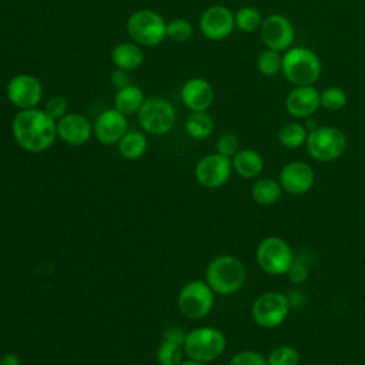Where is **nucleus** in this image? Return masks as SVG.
Here are the masks:
<instances>
[{"label":"nucleus","instance_id":"7ed1b4c3","mask_svg":"<svg viewBox=\"0 0 365 365\" xmlns=\"http://www.w3.org/2000/svg\"><path fill=\"white\" fill-rule=\"evenodd\" d=\"M285 78L295 86H312L321 76L319 57L307 47H291L282 56Z\"/></svg>","mask_w":365,"mask_h":365},{"label":"nucleus","instance_id":"412c9836","mask_svg":"<svg viewBox=\"0 0 365 365\" xmlns=\"http://www.w3.org/2000/svg\"><path fill=\"white\" fill-rule=\"evenodd\" d=\"M262 167H264L262 157L259 155L258 151L251 148L237 151L232 160V168L242 178L257 177L262 171Z\"/></svg>","mask_w":365,"mask_h":365},{"label":"nucleus","instance_id":"9d476101","mask_svg":"<svg viewBox=\"0 0 365 365\" xmlns=\"http://www.w3.org/2000/svg\"><path fill=\"white\" fill-rule=\"evenodd\" d=\"M289 311V301L281 292H265L252 304V318L262 328H275L284 322Z\"/></svg>","mask_w":365,"mask_h":365},{"label":"nucleus","instance_id":"1a4fd4ad","mask_svg":"<svg viewBox=\"0 0 365 365\" xmlns=\"http://www.w3.org/2000/svg\"><path fill=\"white\" fill-rule=\"evenodd\" d=\"M214 291L204 281H191L178 294V308L191 319L204 318L212 308Z\"/></svg>","mask_w":365,"mask_h":365},{"label":"nucleus","instance_id":"9b49d317","mask_svg":"<svg viewBox=\"0 0 365 365\" xmlns=\"http://www.w3.org/2000/svg\"><path fill=\"white\" fill-rule=\"evenodd\" d=\"M6 94L14 107L27 110L38 106L43 97V87L37 77L31 74H17L9 80Z\"/></svg>","mask_w":365,"mask_h":365},{"label":"nucleus","instance_id":"39448f33","mask_svg":"<svg viewBox=\"0 0 365 365\" xmlns=\"http://www.w3.org/2000/svg\"><path fill=\"white\" fill-rule=\"evenodd\" d=\"M184 348L190 359L198 362H211L225 349V336L221 331L210 327L192 329L185 335Z\"/></svg>","mask_w":365,"mask_h":365},{"label":"nucleus","instance_id":"aec40b11","mask_svg":"<svg viewBox=\"0 0 365 365\" xmlns=\"http://www.w3.org/2000/svg\"><path fill=\"white\" fill-rule=\"evenodd\" d=\"M111 61L117 68L131 71V70H137L143 64L144 54L140 46L135 44L134 41H124L113 47Z\"/></svg>","mask_w":365,"mask_h":365},{"label":"nucleus","instance_id":"7c9ffc66","mask_svg":"<svg viewBox=\"0 0 365 365\" xmlns=\"http://www.w3.org/2000/svg\"><path fill=\"white\" fill-rule=\"evenodd\" d=\"M319 97H321V106H324L325 108H328L331 111L341 110L342 107H345L346 100H348L346 93L341 87H336V86L327 87L325 90L321 91Z\"/></svg>","mask_w":365,"mask_h":365},{"label":"nucleus","instance_id":"423d86ee","mask_svg":"<svg viewBox=\"0 0 365 365\" xmlns=\"http://www.w3.org/2000/svg\"><path fill=\"white\" fill-rule=\"evenodd\" d=\"M305 144L312 158L327 163L342 155L346 148V137L336 127H315L308 133Z\"/></svg>","mask_w":365,"mask_h":365},{"label":"nucleus","instance_id":"72a5a7b5","mask_svg":"<svg viewBox=\"0 0 365 365\" xmlns=\"http://www.w3.org/2000/svg\"><path fill=\"white\" fill-rule=\"evenodd\" d=\"M44 111L54 120H60L63 115H66L67 113V101L64 97L61 96H54L51 97L46 106H44Z\"/></svg>","mask_w":365,"mask_h":365},{"label":"nucleus","instance_id":"a878e982","mask_svg":"<svg viewBox=\"0 0 365 365\" xmlns=\"http://www.w3.org/2000/svg\"><path fill=\"white\" fill-rule=\"evenodd\" d=\"M307 128L298 123H287L278 131V140L284 147L297 148L307 141Z\"/></svg>","mask_w":365,"mask_h":365},{"label":"nucleus","instance_id":"58836bf2","mask_svg":"<svg viewBox=\"0 0 365 365\" xmlns=\"http://www.w3.org/2000/svg\"><path fill=\"white\" fill-rule=\"evenodd\" d=\"M180 365H204V364L198 362V361H194V359H190V361H185V362L180 364Z\"/></svg>","mask_w":365,"mask_h":365},{"label":"nucleus","instance_id":"4be33fe9","mask_svg":"<svg viewBox=\"0 0 365 365\" xmlns=\"http://www.w3.org/2000/svg\"><path fill=\"white\" fill-rule=\"evenodd\" d=\"M144 100L141 88L134 84H128L127 87L117 90L114 96V108L125 115L134 114L140 110Z\"/></svg>","mask_w":365,"mask_h":365},{"label":"nucleus","instance_id":"c756f323","mask_svg":"<svg viewBox=\"0 0 365 365\" xmlns=\"http://www.w3.org/2000/svg\"><path fill=\"white\" fill-rule=\"evenodd\" d=\"M268 365H298L299 354L294 346L279 345L269 352Z\"/></svg>","mask_w":365,"mask_h":365},{"label":"nucleus","instance_id":"2f4dec72","mask_svg":"<svg viewBox=\"0 0 365 365\" xmlns=\"http://www.w3.org/2000/svg\"><path fill=\"white\" fill-rule=\"evenodd\" d=\"M192 36V26L185 19H174L167 23V37L174 41L182 43Z\"/></svg>","mask_w":365,"mask_h":365},{"label":"nucleus","instance_id":"6ab92c4d","mask_svg":"<svg viewBox=\"0 0 365 365\" xmlns=\"http://www.w3.org/2000/svg\"><path fill=\"white\" fill-rule=\"evenodd\" d=\"M181 101L191 111H205L214 101L212 86L204 78H191L181 88Z\"/></svg>","mask_w":365,"mask_h":365},{"label":"nucleus","instance_id":"2eb2a0df","mask_svg":"<svg viewBox=\"0 0 365 365\" xmlns=\"http://www.w3.org/2000/svg\"><path fill=\"white\" fill-rule=\"evenodd\" d=\"M127 118L125 114L115 108H108L103 111L94 121L93 131L101 144L110 145L118 143L127 133Z\"/></svg>","mask_w":365,"mask_h":365},{"label":"nucleus","instance_id":"f3484780","mask_svg":"<svg viewBox=\"0 0 365 365\" xmlns=\"http://www.w3.org/2000/svg\"><path fill=\"white\" fill-rule=\"evenodd\" d=\"M314 178V170L307 163L291 161L281 170L279 184L289 194H304L312 187Z\"/></svg>","mask_w":365,"mask_h":365},{"label":"nucleus","instance_id":"dca6fc26","mask_svg":"<svg viewBox=\"0 0 365 365\" xmlns=\"http://www.w3.org/2000/svg\"><path fill=\"white\" fill-rule=\"evenodd\" d=\"M319 94L321 93L314 86H297L287 96V111L295 118H307L312 115L321 104Z\"/></svg>","mask_w":365,"mask_h":365},{"label":"nucleus","instance_id":"c85d7f7f","mask_svg":"<svg viewBox=\"0 0 365 365\" xmlns=\"http://www.w3.org/2000/svg\"><path fill=\"white\" fill-rule=\"evenodd\" d=\"M181 355V344L170 339H164L157 349V359L161 365H180Z\"/></svg>","mask_w":365,"mask_h":365},{"label":"nucleus","instance_id":"c9c22d12","mask_svg":"<svg viewBox=\"0 0 365 365\" xmlns=\"http://www.w3.org/2000/svg\"><path fill=\"white\" fill-rule=\"evenodd\" d=\"M111 83L113 86L120 90V88H124L130 84L128 81V76H127V71L125 70H121V68H117L111 73Z\"/></svg>","mask_w":365,"mask_h":365},{"label":"nucleus","instance_id":"bb28decb","mask_svg":"<svg viewBox=\"0 0 365 365\" xmlns=\"http://www.w3.org/2000/svg\"><path fill=\"white\" fill-rule=\"evenodd\" d=\"M234 21H235V27H238L241 31L244 33H251L255 31L258 27H261L262 24V19H261V13L258 11V9L252 7V6H245L241 7L235 16H234Z\"/></svg>","mask_w":365,"mask_h":365},{"label":"nucleus","instance_id":"0eeeda50","mask_svg":"<svg viewBox=\"0 0 365 365\" xmlns=\"http://www.w3.org/2000/svg\"><path fill=\"white\" fill-rule=\"evenodd\" d=\"M138 124L143 130L153 135H163L168 133L175 121V111L173 104L163 97L145 98L137 111Z\"/></svg>","mask_w":365,"mask_h":365},{"label":"nucleus","instance_id":"cd10ccee","mask_svg":"<svg viewBox=\"0 0 365 365\" xmlns=\"http://www.w3.org/2000/svg\"><path fill=\"white\" fill-rule=\"evenodd\" d=\"M257 68L262 76H275L282 70V56H279V51L267 48L258 56Z\"/></svg>","mask_w":365,"mask_h":365},{"label":"nucleus","instance_id":"b1692460","mask_svg":"<svg viewBox=\"0 0 365 365\" xmlns=\"http://www.w3.org/2000/svg\"><path fill=\"white\" fill-rule=\"evenodd\" d=\"M281 192H282L281 184H278L271 178L258 180L251 188L252 198L262 205H271L277 202L281 198Z\"/></svg>","mask_w":365,"mask_h":365},{"label":"nucleus","instance_id":"473e14b6","mask_svg":"<svg viewBox=\"0 0 365 365\" xmlns=\"http://www.w3.org/2000/svg\"><path fill=\"white\" fill-rule=\"evenodd\" d=\"M217 153L225 157H231L235 155L238 151V140L234 134L231 133H225L222 135H220V138L217 140Z\"/></svg>","mask_w":365,"mask_h":365},{"label":"nucleus","instance_id":"4c0bfd02","mask_svg":"<svg viewBox=\"0 0 365 365\" xmlns=\"http://www.w3.org/2000/svg\"><path fill=\"white\" fill-rule=\"evenodd\" d=\"M0 365H20V358L16 354H6L0 359Z\"/></svg>","mask_w":365,"mask_h":365},{"label":"nucleus","instance_id":"5701e85b","mask_svg":"<svg viewBox=\"0 0 365 365\" xmlns=\"http://www.w3.org/2000/svg\"><path fill=\"white\" fill-rule=\"evenodd\" d=\"M214 128V121L207 111H191L185 120V131L195 140L207 138Z\"/></svg>","mask_w":365,"mask_h":365},{"label":"nucleus","instance_id":"e433bc0d","mask_svg":"<svg viewBox=\"0 0 365 365\" xmlns=\"http://www.w3.org/2000/svg\"><path fill=\"white\" fill-rule=\"evenodd\" d=\"M164 339H170V341H174V342H178V344L184 345L185 334L178 328H168L164 334Z\"/></svg>","mask_w":365,"mask_h":365},{"label":"nucleus","instance_id":"393cba45","mask_svg":"<svg viewBox=\"0 0 365 365\" xmlns=\"http://www.w3.org/2000/svg\"><path fill=\"white\" fill-rule=\"evenodd\" d=\"M147 150V140L138 131H127L118 141V151L127 160L140 158Z\"/></svg>","mask_w":365,"mask_h":365},{"label":"nucleus","instance_id":"4468645a","mask_svg":"<svg viewBox=\"0 0 365 365\" xmlns=\"http://www.w3.org/2000/svg\"><path fill=\"white\" fill-rule=\"evenodd\" d=\"M232 170V161L230 157L221 154H210L201 158L195 167L197 181L207 188H218L224 185Z\"/></svg>","mask_w":365,"mask_h":365},{"label":"nucleus","instance_id":"20e7f679","mask_svg":"<svg viewBox=\"0 0 365 365\" xmlns=\"http://www.w3.org/2000/svg\"><path fill=\"white\" fill-rule=\"evenodd\" d=\"M127 33L135 44L153 47L167 37V23L157 11L141 9L128 17Z\"/></svg>","mask_w":365,"mask_h":365},{"label":"nucleus","instance_id":"ddd939ff","mask_svg":"<svg viewBox=\"0 0 365 365\" xmlns=\"http://www.w3.org/2000/svg\"><path fill=\"white\" fill-rule=\"evenodd\" d=\"M235 27L234 14L225 6H211L200 17V30L208 40L220 41L227 38Z\"/></svg>","mask_w":365,"mask_h":365},{"label":"nucleus","instance_id":"6e6552de","mask_svg":"<svg viewBox=\"0 0 365 365\" xmlns=\"http://www.w3.org/2000/svg\"><path fill=\"white\" fill-rule=\"evenodd\" d=\"M257 262L267 274L282 275L292 268L294 254L282 238L268 237L258 244Z\"/></svg>","mask_w":365,"mask_h":365},{"label":"nucleus","instance_id":"f704fd0d","mask_svg":"<svg viewBox=\"0 0 365 365\" xmlns=\"http://www.w3.org/2000/svg\"><path fill=\"white\" fill-rule=\"evenodd\" d=\"M228 365H268V362L254 351H242L232 356Z\"/></svg>","mask_w":365,"mask_h":365},{"label":"nucleus","instance_id":"f03ea898","mask_svg":"<svg viewBox=\"0 0 365 365\" xmlns=\"http://www.w3.org/2000/svg\"><path fill=\"white\" fill-rule=\"evenodd\" d=\"M207 284L221 295L237 292L245 282L244 264L234 255H220L214 258L205 271Z\"/></svg>","mask_w":365,"mask_h":365},{"label":"nucleus","instance_id":"f8f14e48","mask_svg":"<svg viewBox=\"0 0 365 365\" xmlns=\"http://www.w3.org/2000/svg\"><path fill=\"white\" fill-rule=\"evenodd\" d=\"M261 40L262 43L275 51H282L291 48L295 30L292 23L282 14H269L267 19L262 20L261 24Z\"/></svg>","mask_w":365,"mask_h":365},{"label":"nucleus","instance_id":"f257e3e1","mask_svg":"<svg viewBox=\"0 0 365 365\" xmlns=\"http://www.w3.org/2000/svg\"><path fill=\"white\" fill-rule=\"evenodd\" d=\"M16 143L29 153L47 150L57 137V123L37 107L20 110L11 123Z\"/></svg>","mask_w":365,"mask_h":365},{"label":"nucleus","instance_id":"a211bd4d","mask_svg":"<svg viewBox=\"0 0 365 365\" xmlns=\"http://www.w3.org/2000/svg\"><path fill=\"white\" fill-rule=\"evenodd\" d=\"M91 133L93 125L81 114H66L57 121V135L70 145H81L87 143Z\"/></svg>","mask_w":365,"mask_h":365}]
</instances>
